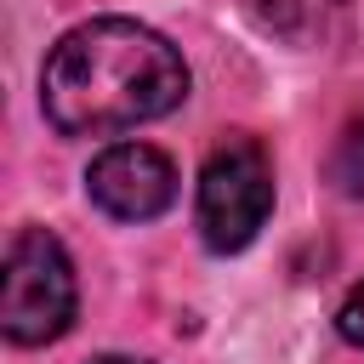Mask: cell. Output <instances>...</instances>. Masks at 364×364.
I'll return each instance as SVG.
<instances>
[{"label": "cell", "mask_w": 364, "mask_h": 364, "mask_svg": "<svg viewBox=\"0 0 364 364\" xmlns=\"http://www.w3.org/2000/svg\"><path fill=\"white\" fill-rule=\"evenodd\" d=\"M273 210V159L256 136L233 131L210 148L199 171V233L216 256L245 250Z\"/></svg>", "instance_id": "obj_3"}, {"label": "cell", "mask_w": 364, "mask_h": 364, "mask_svg": "<svg viewBox=\"0 0 364 364\" xmlns=\"http://www.w3.org/2000/svg\"><path fill=\"white\" fill-rule=\"evenodd\" d=\"M182 97V51L131 17H91L68 28L40 68V102L63 136H114L171 114Z\"/></svg>", "instance_id": "obj_1"}, {"label": "cell", "mask_w": 364, "mask_h": 364, "mask_svg": "<svg viewBox=\"0 0 364 364\" xmlns=\"http://www.w3.org/2000/svg\"><path fill=\"white\" fill-rule=\"evenodd\" d=\"M330 182H336V193L364 205V114L341 125V136L330 148Z\"/></svg>", "instance_id": "obj_6"}, {"label": "cell", "mask_w": 364, "mask_h": 364, "mask_svg": "<svg viewBox=\"0 0 364 364\" xmlns=\"http://www.w3.org/2000/svg\"><path fill=\"white\" fill-rule=\"evenodd\" d=\"M85 193L114 222H148L176 199V165L148 142H114L91 159Z\"/></svg>", "instance_id": "obj_4"}, {"label": "cell", "mask_w": 364, "mask_h": 364, "mask_svg": "<svg viewBox=\"0 0 364 364\" xmlns=\"http://www.w3.org/2000/svg\"><path fill=\"white\" fill-rule=\"evenodd\" d=\"M336 330H341L353 347H364V279L347 290V301H341V313H336Z\"/></svg>", "instance_id": "obj_7"}, {"label": "cell", "mask_w": 364, "mask_h": 364, "mask_svg": "<svg viewBox=\"0 0 364 364\" xmlns=\"http://www.w3.org/2000/svg\"><path fill=\"white\" fill-rule=\"evenodd\" d=\"M91 364H148V358H125V353H102V358H91Z\"/></svg>", "instance_id": "obj_8"}, {"label": "cell", "mask_w": 364, "mask_h": 364, "mask_svg": "<svg viewBox=\"0 0 364 364\" xmlns=\"http://www.w3.org/2000/svg\"><path fill=\"white\" fill-rule=\"evenodd\" d=\"M80 290H74V262L46 228H23L6 245V273H0V330L17 347H46L74 324Z\"/></svg>", "instance_id": "obj_2"}, {"label": "cell", "mask_w": 364, "mask_h": 364, "mask_svg": "<svg viewBox=\"0 0 364 364\" xmlns=\"http://www.w3.org/2000/svg\"><path fill=\"white\" fill-rule=\"evenodd\" d=\"M256 17L290 46H318L341 23V0H256Z\"/></svg>", "instance_id": "obj_5"}]
</instances>
